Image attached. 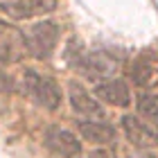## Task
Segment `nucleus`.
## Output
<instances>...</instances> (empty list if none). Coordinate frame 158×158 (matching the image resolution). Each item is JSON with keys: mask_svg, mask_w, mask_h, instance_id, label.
<instances>
[{"mask_svg": "<svg viewBox=\"0 0 158 158\" xmlns=\"http://www.w3.org/2000/svg\"><path fill=\"white\" fill-rule=\"evenodd\" d=\"M23 90L25 95H30L39 106L48 111L59 109L61 104V88L56 86L52 77H43L36 70H25L23 75Z\"/></svg>", "mask_w": 158, "mask_h": 158, "instance_id": "obj_1", "label": "nucleus"}, {"mask_svg": "<svg viewBox=\"0 0 158 158\" xmlns=\"http://www.w3.org/2000/svg\"><path fill=\"white\" fill-rule=\"evenodd\" d=\"M59 25L52 20H41V23L32 25L25 32V45H27V54L36 56V59H48L54 52L56 43H59Z\"/></svg>", "mask_w": 158, "mask_h": 158, "instance_id": "obj_2", "label": "nucleus"}, {"mask_svg": "<svg viewBox=\"0 0 158 158\" xmlns=\"http://www.w3.org/2000/svg\"><path fill=\"white\" fill-rule=\"evenodd\" d=\"M73 66L88 79H106L118 70V61L106 52H81Z\"/></svg>", "mask_w": 158, "mask_h": 158, "instance_id": "obj_3", "label": "nucleus"}, {"mask_svg": "<svg viewBox=\"0 0 158 158\" xmlns=\"http://www.w3.org/2000/svg\"><path fill=\"white\" fill-rule=\"evenodd\" d=\"M27 54L25 45V32L16 25L0 20V61L2 63H16Z\"/></svg>", "mask_w": 158, "mask_h": 158, "instance_id": "obj_4", "label": "nucleus"}, {"mask_svg": "<svg viewBox=\"0 0 158 158\" xmlns=\"http://www.w3.org/2000/svg\"><path fill=\"white\" fill-rule=\"evenodd\" d=\"M122 131L127 140L138 149H156L158 147V133L152 124L142 122L135 115H124L122 118Z\"/></svg>", "mask_w": 158, "mask_h": 158, "instance_id": "obj_5", "label": "nucleus"}, {"mask_svg": "<svg viewBox=\"0 0 158 158\" xmlns=\"http://www.w3.org/2000/svg\"><path fill=\"white\" fill-rule=\"evenodd\" d=\"M43 140H45V147L50 152L63 158H75L81 152V142L75 138V133H70L68 129H61V127H50L43 135Z\"/></svg>", "mask_w": 158, "mask_h": 158, "instance_id": "obj_6", "label": "nucleus"}, {"mask_svg": "<svg viewBox=\"0 0 158 158\" xmlns=\"http://www.w3.org/2000/svg\"><path fill=\"white\" fill-rule=\"evenodd\" d=\"M0 9L16 20H25L43 16V14H52L56 9V0H14V2H2Z\"/></svg>", "mask_w": 158, "mask_h": 158, "instance_id": "obj_7", "label": "nucleus"}, {"mask_svg": "<svg viewBox=\"0 0 158 158\" xmlns=\"http://www.w3.org/2000/svg\"><path fill=\"white\" fill-rule=\"evenodd\" d=\"M68 97H70V104H73L75 113H79V115H90V118H102L104 115V109H102V104L97 102V97L90 95L81 84L70 81Z\"/></svg>", "mask_w": 158, "mask_h": 158, "instance_id": "obj_8", "label": "nucleus"}, {"mask_svg": "<svg viewBox=\"0 0 158 158\" xmlns=\"http://www.w3.org/2000/svg\"><path fill=\"white\" fill-rule=\"evenodd\" d=\"M95 97H99L106 104L113 106H127L131 102V93H129V86L122 81V79H109V81H99L95 86Z\"/></svg>", "mask_w": 158, "mask_h": 158, "instance_id": "obj_9", "label": "nucleus"}, {"mask_svg": "<svg viewBox=\"0 0 158 158\" xmlns=\"http://www.w3.org/2000/svg\"><path fill=\"white\" fill-rule=\"evenodd\" d=\"M77 129L86 140L95 145H109L115 140V129L104 122H77Z\"/></svg>", "mask_w": 158, "mask_h": 158, "instance_id": "obj_10", "label": "nucleus"}, {"mask_svg": "<svg viewBox=\"0 0 158 158\" xmlns=\"http://www.w3.org/2000/svg\"><path fill=\"white\" fill-rule=\"evenodd\" d=\"M135 104H138V113L145 115L147 120H152L158 124V97L149 95V93H140L135 97Z\"/></svg>", "mask_w": 158, "mask_h": 158, "instance_id": "obj_11", "label": "nucleus"}, {"mask_svg": "<svg viewBox=\"0 0 158 158\" xmlns=\"http://www.w3.org/2000/svg\"><path fill=\"white\" fill-rule=\"evenodd\" d=\"M131 77L138 86H152V77H154V68L147 66L142 61H135L131 66Z\"/></svg>", "mask_w": 158, "mask_h": 158, "instance_id": "obj_12", "label": "nucleus"}, {"mask_svg": "<svg viewBox=\"0 0 158 158\" xmlns=\"http://www.w3.org/2000/svg\"><path fill=\"white\" fill-rule=\"evenodd\" d=\"M88 158H111L109 152H104V149H95V152H90Z\"/></svg>", "mask_w": 158, "mask_h": 158, "instance_id": "obj_13", "label": "nucleus"}, {"mask_svg": "<svg viewBox=\"0 0 158 158\" xmlns=\"http://www.w3.org/2000/svg\"><path fill=\"white\" fill-rule=\"evenodd\" d=\"M129 158H156L154 154H149V152H133Z\"/></svg>", "mask_w": 158, "mask_h": 158, "instance_id": "obj_14", "label": "nucleus"}]
</instances>
